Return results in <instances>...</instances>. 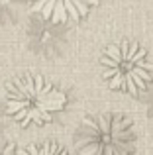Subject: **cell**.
Here are the masks:
<instances>
[{
  "mask_svg": "<svg viewBox=\"0 0 153 155\" xmlns=\"http://www.w3.org/2000/svg\"><path fill=\"white\" fill-rule=\"evenodd\" d=\"M102 79L108 88L128 94H139L153 83V61L135 41H114L104 47Z\"/></svg>",
  "mask_w": 153,
  "mask_h": 155,
  "instance_id": "3",
  "label": "cell"
},
{
  "mask_svg": "<svg viewBox=\"0 0 153 155\" xmlns=\"http://www.w3.org/2000/svg\"><path fill=\"white\" fill-rule=\"evenodd\" d=\"M134 147V124L118 112L84 116L75 134V149L79 155H132Z\"/></svg>",
  "mask_w": 153,
  "mask_h": 155,
  "instance_id": "2",
  "label": "cell"
},
{
  "mask_svg": "<svg viewBox=\"0 0 153 155\" xmlns=\"http://www.w3.org/2000/svg\"><path fill=\"white\" fill-rule=\"evenodd\" d=\"M65 104V92L37 73H24L6 87V114L20 126L47 124Z\"/></svg>",
  "mask_w": 153,
  "mask_h": 155,
  "instance_id": "1",
  "label": "cell"
},
{
  "mask_svg": "<svg viewBox=\"0 0 153 155\" xmlns=\"http://www.w3.org/2000/svg\"><path fill=\"white\" fill-rule=\"evenodd\" d=\"M0 155H16L14 143H0Z\"/></svg>",
  "mask_w": 153,
  "mask_h": 155,
  "instance_id": "6",
  "label": "cell"
},
{
  "mask_svg": "<svg viewBox=\"0 0 153 155\" xmlns=\"http://www.w3.org/2000/svg\"><path fill=\"white\" fill-rule=\"evenodd\" d=\"M100 0H31V10L51 24L83 20Z\"/></svg>",
  "mask_w": 153,
  "mask_h": 155,
  "instance_id": "4",
  "label": "cell"
},
{
  "mask_svg": "<svg viewBox=\"0 0 153 155\" xmlns=\"http://www.w3.org/2000/svg\"><path fill=\"white\" fill-rule=\"evenodd\" d=\"M16 155H69L65 147L59 143H41V145H28V147L16 149Z\"/></svg>",
  "mask_w": 153,
  "mask_h": 155,
  "instance_id": "5",
  "label": "cell"
}]
</instances>
